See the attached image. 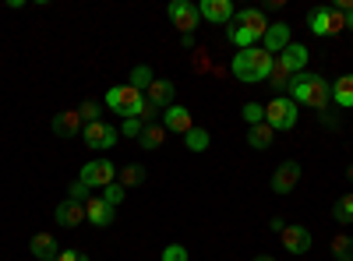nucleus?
<instances>
[{
  "label": "nucleus",
  "instance_id": "nucleus-1",
  "mask_svg": "<svg viewBox=\"0 0 353 261\" xmlns=\"http://www.w3.org/2000/svg\"><path fill=\"white\" fill-rule=\"evenodd\" d=\"M276 71V56L265 53L261 46L251 50H237L233 56V78L244 81V85H258V81H269V74Z\"/></svg>",
  "mask_w": 353,
  "mask_h": 261
},
{
  "label": "nucleus",
  "instance_id": "nucleus-2",
  "mask_svg": "<svg viewBox=\"0 0 353 261\" xmlns=\"http://www.w3.org/2000/svg\"><path fill=\"white\" fill-rule=\"evenodd\" d=\"M290 99L293 103H304V106H314L318 113L332 103V81H325L321 74H293L290 78Z\"/></svg>",
  "mask_w": 353,
  "mask_h": 261
},
{
  "label": "nucleus",
  "instance_id": "nucleus-3",
  "mask_svg": "<svg viewBox=\"0 0 353 261\" xmlns=\"http://www.w3.org/2000/svg\"><path fill=\"white\" fill-rule=\"evenodd\" d=\"M307 28L314 36H336V32H343L346 28V18H343V11L336 8V4H318V8H311L307 11Z\"/></svg>",
  "mask_w": 353,
  "mask_h": 261
},
{
  "label": "nucleus",
  "instance_id": "nucleus-4",
  "mask_svg": "<svg viewBox=\"0 0 353 261\" xmlns=\"http://www.w3.org/2000/svg\"><path fill=\"white\" fill-rule=\"evenodd\" d=\"M141 103H145V92L131 89V85H113V89L106 92V106L113 113H121V117H138L141 113Z\"/></svg>",
  "mask_w": 353,
  "mask_h": 261
},
{
  "label": "nucleus",
  "instance_id": "nucleus-5",
  "mask_svg": "<svg viewBox=\"0 0 353 261\" xmlns=\"http://www.w3.org/2000/svg\"><path fill=\"white\" fill-rule=\"evenodd\" d=\"M265 124L272 131H293L297 127V103L290 96H276L269 106H265Z\"/></svg>",
  "mask_w": 353,
  "mask_h": 261
},
{
  "label": "nucleus",
  "instance_id": "nucleus-6",
  "mask_svg": "<svg viewBox=\"0 0 353 261\" xmlns=\"http://www.w3.org/2000/svg\"><path fill=\"white\" fill-rule=\"evenodd\" d=\"M78 180L92 191V187H110L117 184V166L110 159H92V163H85L81 173H78Z\"/></svg>",
  "mask_w": 353,
  "mask_h": 261
},
{
  "label": "nucleus",
  "instance_id": "nucleus-7",
  "mask_svg": "<svg viewBox=\"0 0 353 261\" xmlns=\"http://www.w3.org/2000/svg\"><path fill=\"white\" fill-rule=\"evenodd\" d=\"M117 138H121V134H117V127L106 124V121H92V124H85V127H81V141L88 145V149H96V152L113 149Z\"/></svg>",
  "mask_w": 353,
  "mask_h": 261
},
{
  "label": "nucleus",
  "instance_id": "nucleus-8",
  "mask_svg": "<svg viewBox=\"0 0 353 261\" xmlns=\"http://www.w3.org/2000/svg\"><path fill=\"white\" fill-rule=\"evenodd\" d=\"M166 14H170V21L181 28L184 36H191L194 28L201 25V14H198V4H191V0H173V4L166 8Z\"/></svg>",
  "mask_w": 353,
  "mask_h": 261
},
{
  "label": "nucleus",
  "instance_id": "nucleus-9",
  "mask_svg": "<svg viewBox=\"0 0 353 261\" xmlns=\"http://www.w3.org/2000/svg\"><path fill=\"white\" fill-rule=\"evenodd\" d=\"M307 56H311V53H307V46H304V43H290V46L276 56V67H279V71H286V74H301V71H304V64H307Z\"/></svg>",
  "mask_w": 353,
  "mask_h": 261
},
{
  "label": "nucleus",
  "instance_id": "nucleus-10",
  "mask_svg": "<svg viewBox=\"0 0 353 261\" xmlns=\"http://www.w3.org/2000/svg\"><path fill=\"white\" fill-rule=\"evenodd\" d=\"M159 124L166 127V134H170V131H173V134H188V131L194 127V121H191V109H188V106H181V103L166 106Z\"/></svg>",
  "mask_w": 353,
  "mask_h": 261
},
{
  "label": "nucleus",
  "instance_id": "nucleus-11",
  "mask_svg": "<svg viewBox=\"0 0 353 261\" xmlns=\"http://www.w3.org/2000/svg\"><path fill=\"white\" fill-rule=\"evenodd\" d=\"M290 43H293V39H290V25H286V21H272V25H269V32L261 36V50H265V53H272V56H279Z\"/></svg>",
  "mask_w": 353,
  "mask_h": 261
},
{
  "label": "nucleus",
  "instance_id": "nucleus-12",
  "mask_svg": "<svg viewBox=\"0 0 353 261\" xmlns=\"http://www.w3.org/2000/svg\"><path fill=\"white\" fill-rule=\"evenodd\" d=\"M230 25L248 28V32H254L258 39H261L265 32H269V18H265V11H258V8H244V11H237Z\"/></svg>",
  "mask_w": 353,
  "mask_h": 261
},
{
  "label": "nucleus",
  "instance_id": "nucleus-13",
  "mask_svg": "<svg viewBox=\"0 0 353 261\" xmlns=\"http://www.w3.org/2000/svg\"><path fill=\"white\" fill-rule=\"evenodd\" d=\"M57 222H61L64 229H78L85 222V201H74V198H64L61 205H57Z\"/></svg>",
  "mask_w": 353,
  "mask_h": 261
},
{
  "label": "nucleus",
  "instance_id": "nucleus-14",
  "mask_svg": "<svg viewBox=\"0 0 353 261\" xmlns=\"http://www.w3.org/2000/svg\"><path fill=\"white\" fill-rule=\"evenodd\" d=\"M279 240L290 254H307L311 251V229L307 226H286L279 233Z\"/></svg>",
  "mask_w": 353,
  "mask_h": 261
},
{
  "label": "nucleus",
  "instance_id": "nucleus-15",
  "mask_svg": "<svg viewBox=\"0 0 353 261\" xmlns=\"http://www.w3.org/2000/svg\"><path fill=\"white\" fill-rule=\"evenodd\" d=\"M297 184H301V166H297V163L276 166V173H272V191H276V194H290Z\"/></svg>",
  "mask_w": 353,
  "mask_h": 261
},
{
  "label": "nucleus",
  "instance_id": "nucleus-16",
  "mask_svg": "<svg viewBox=\"0 0 353 261\" xmlns=\"http://www.w3.org/2000/svg\"><path fill=\"white\" fill-rule=\"evenodd\" d=\"M198 14L205 21H212V25H226V21H233V4L230 0H201Z\"/></svg>",
  "mask_w": 353,
  "mask_h": 261
},
{
  "label": "nucleus",
  "instance_id": "nucleus-17",
  "mask_svg": "<svg viewBox=\"0 0 353 261\" xmlns=\"http://www.w3.org/2000/svg\"><path fill=\"white\" fill-rule=\"evenodd\" d=\"M81 127H85V121H81L78 109H64V113H57V117H53V134L57 138H78Z\"/></svg>",
  "mask_w": 353,
  "mask_h": 261
},
{
  "label": "nucleus",
  "instance_id": "nucleus-18",
  "mask_svg": "<svg viewBox=\"0 0 353 261\" xmlns=\"http://www.w3.org/2000/svg\"><path fill=\"white\" fill-rule=\"evenodd\" d=\"M113 216H117V209L110 205V201H103V198H88L85 201V219L92 222V226H113Z\"/></svg>",
  "mask_w": 353,
  "mask_h": 261
},
{
  "label": "nucleus",
  "instance_id": "nucleus-19",
  "mask_svg": "<svg viewBox=\"0 0 353 261\" xmlns=\"http://www.w3.org/2000/svg\"><path fill=\"white\" fill-rule=\"evenodd\" d=\"M28 251L36 254V261H57V254H61V244H57L53 233H36L32 240H28Z\"/></svg>",
  "mask_w": 353,
  "mask_h": 261
},
{
  "label": "nucleus",
  "instance_id": "nucleus-20",
  "mask_svg": "<svg viewBox=\"0 0 353 261\" xmlns=\"http://www.w3.org/2000/svg\"><path fill=\"white\" fill-rule=\"evenodd\" d=\"M173 96H176V85H173V81H166V78H156V81L149 85V92H145V99L156 103L159 109L173 106Z\"/></svg>",
  "mask_w": 353,
  "mask_h": 261
},
{
  "label": "nucleus",
  "instance_id": "nucleus-21",
  "mask_svg": "<svg viewBox=\"0 0 353 261\" xmlns=\"http://www.w3.org/2000/svg\"><path fill=\"white\" fill-rule=\"evenodd\" d=\"M332 103L343 109H353V74H343L339 81H332Z\"/></svg>",
  "mask_w": 353,
  "mask_h": 261
},
{
  "label": "nucleus",
  "instance_id": "nucleus-22",
  "mask_svg": "<svg viewBox=\"0 0 353 261\" xmlns=\"http://www.w3.org/2000/svg\"><path fill=\"white\" fill-rule=\"evenodd\" d=\"M163 141H166V127L163 124H145V131L138 138V145H141V149H149V152L163 149Z\"/></svg>",
  "mask_w": 353,
  "mask_h": 261
},
{
  "label": "nucleus",
  "instance_id": "nucleus-23",
  "mask_svg": "<svg viewBox=\"0 0 353 261\" xmlns=\"http://www.w3.org/2000/svg\"><path fill=\"white\" fill-rule=\"evenodd\" d=\"M272 127L269 124H254L251 131H248V145H251V149H258V152H265V149H269V145H272Z\"/></svg>",
  "mask_w": 353,
  "mask_h": 261
},
{
  "label": "nucleus",
  "instance_id": "nucleus-24",
  "mask_svg": "<svg viewBox=\"0 0 353 261\" xmlns=\"http://www.w3.org/2000/svg\"><path fill=\"white\" fill-rule=\"evenodd\" d=\"M117 184H121V187H138V184H145V166H141V163H128L121 173H117Z\"/></svg>",
  "mask_w": 353,
  "mask_h": 261
},
{
  "label": "nucleus",
  "instance_id": "nucleus-25",
  "mask_svg": "<svg viewBox=\"0 0 353 261\" xmlns=\"http://www.w3.org/2000/svg\"><path fill=\"white\" fill-rule=\"evenodd\" d=\"M152 81H156V74H152L149 64H138V67L131 71V78H128V85H131V89H138V92H149Z\"/></svg>",
  "mask_w": 353,
  "mask_h": 261
},
{
  "label": "nucleus",
  "instance_id": "nucleus-26",
  "mask_svg": "<svg viewBox=\"0 0 353 261\" xmlns=\"http://www.w3.org/2000/svg\"><path fill=\"white\" fill-rule=\"evenodd\" d=\"M226 36H230V43L237 46V50H251V46L261 43L254 32H248V28H237V25H230V28H226Z\"/></svg>",
  "mask_w": 353,
  "mask_h": 261
},
{
  "label": "nucleus",
  "instance_id": "nucleus-27",
  "mask_svg": "<svg viewBox=\"0 0 353 261\" xmlns=\"http://www.w3.org/2000/svg\"><path fill=\"white\" fill-rule=\"evenodd\" d=\"M329 251H332V258H336V261H350V258H353V237L336 233V237H332V244H329Z\"/></svg>",
  "mask_w": 353,
  "mask_h": 261
},
{
  "label": "nucleus",
  "instance_id": "nucleus-28",
  "mask_svg": "<svg viewBox=\"0 0 353 261\" xmlns=\"http://www.w3.org/2000/svg\"><path fill=\"white\" fill-rule=\"evenodd\" d=\"M209 131H205V127H191L188 134H184V145H188V149L191 152H205V149H209Z\"/></svg>",
  "mask_w": 353,
  "mask_h": 261
},
{
  "label": "nucleus",
  "instance_id": "nucleus-29",
  "mask_svg": "<svg viewBox=\"0 0 353 261\" xmlns=\"http://www.w3.org/2000/svg\"><path fill=\"white\" fill-rule=\"evenodd\" d=\"M332 219H336L339 226H350V222H353V194H346V198H339V201H336Z\"/></svg>",
  "mask_w": 353,
  "mask_h": 261
},
{
  "label": "nucleus",
  "instance_id": "nucleus-30",
  "mask_svg": "<svg viewBox=\"0 0 353 261\" xmlns=\"http://www.w3.org/2000/svg\"><path fill=\"white\" fill-rule=\"evenodd\" d=\"M290 78H293V74H286V71H279V67L269 74V85L276 89V96H290Z\"/></svg>",
  "mask_w": 353,
  "mask_h": 261
},
{
  "label": "nucleus",
  "instance_id": "nucleus-31",
  "mask_svg": "<svg viewBox=\"0 0 353 261\" xmlns=\"http://www.w3.org/2000/svg\"><path fill=\"white\" fill-rule=\"evenodd\" d=\"M241 113H244V121H248L251 127H254V124H265V106H261V103H244Z\"/></svg>",
  "mask_w": 353,
  "mask_h": 261
},
{
  "label": "nucleus",
  "instance_id": "nucleus-32",
  "mask_svg": "<svg viewBox=\"0 0 353 261\" xmlns=\"http://www.w3.org/2000/svg\"><path fill=\"white\" fill-rule=\"evenodd\" d=\"M159 261H191V254H188L184 244H170V247H163Z\"/></svg>",
  "mask_w": 353,
  "mask_h": 261
},
{
  "label": "nucleus",
  "instance_id": "nucleus-33",
  "mask_svg": "<svg viewBox=\"0 0 353 261\" xmlns=\"http://www.w3.org/2000/svg\"><path fill=\"white\" fill-rule=\"evenodd\" d=\"M78 113H81L85 124H92V121H99V103H96V99H85V103L78 106Z\"/></svg>",
  "mask_w": 353,
  "mask_h": 261
},
{
  "label": "nucleus",
  "instance_id": "nucleus-34",
  "mask_svg": "<svg viewBox=\"0 0 353 261\" xmlns=\"http://www.w3.org/2000/svg\"><path fill=\"white\" fill-rule=\"evenodd\" d=\"M141 131H145V124H141L138 117H128V121L121 124V134H124V138H141Z\"/></svg>",
  "mask_w": 353,
  "mask_h": 261
},
{
  "label": "nucleus",
  "instance_id": "nucleus-35",
  "mask_svg": "<svg viewBox=\"0 0 353 261\" xmlns=\"http://www.w3.org/2000/svg\"><path fill=\"white\" fill-rule=\"evenodd\" d=\"M103 201H110V205L117 209V205L124 201V187H121V184H110V187H103Z\"/></svg>",
  "mask_w": 353,
  "mask_h": 261
},
{
  "label": "nucleus",
  "instance_id": "nucleus-36",
  "mask_svg": "<svg viewBox=\"0 0 353 261\" xmlns=\"http://www.w3.org/2000/svg\"><path fill=\"white\" fill-rule=\"evenodd\" d=\"M68 198H74V201H88V198H92V191H88L81 180H74V184L68 187Z\"/></svg>",
  "mask_w": 353,
  "mask_h": 261
},
{
  "label": "nucleus",
  "instance_id": "nucleus-37",
  "mask_svg": "<svg viewBox=\"0 0 353 261\" xmlns=\"http://www.w3.org/2000/svg\"><path fill=\"white\" fill-rule=\"evenodd\" d=\"M57 261H81V254L78 251H61V254H57Z\"/></svg>",
  "mask_w": 353,
  "mask_h": 261
},
{
  "label": "nucleus",
  "instance_id": "nucleus-38",
  "mask_svg": "<svg viewBox=\"0 0 353 261\" xmlns=\"http://www.w3.org/2000/svg\"><path fill=\"white\" fill-rule=\"evenodd\" d=\"M343 18H346V28H350V32H353V8H350V11L343 14Z\"/></svg>",
  "mask_w": 353,
  "mask_h": 261
},
{
  "label": "nucleus",
  "instance_id": "nucleus-39",
  "mask_svg": "<svg viewBox=\"0 0 353 261\" xmlns=\"http://www.w3.org/2000/svg\"><path fill=\"white\" fill-rule=\"evenodd\" d=\"M254 261H276V258H269V254H258Z\"/></svg>",
  "mask_w": 353,
  "mask_h": 261
},
{
  "label": "nucleus",
  "instance_id": "nucleus-40",
  "mask_svg": "<svg viewBox=\"0 0 353 261\" xmlns=\"http://www.w3.org/2000/svg\"><path fill=\"white\" fill-rule=\"evenodd\" d=\"M346 177H350V180H353V166H350V169H346Z\"/></svg>",
  "mask_w": 353,
  "mask_h": 261
},
{
  "label": "nucleus",
  "instance_id": "nucleus-41",
  "mask_svg": "<svg viewBox=\"0 0 353 261\" xmlns=\"http://www.w3.org/2000/svg\"><path fill=\"white\" fill-rule=\"evenodd\" d=\"M81 261H88V258H85V254H81Z\"/></svg>",
  "mask_w": 353,
  "mask_h": 261
}]
</instances>
